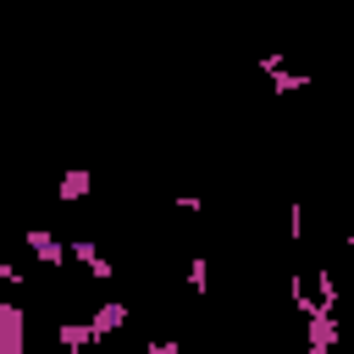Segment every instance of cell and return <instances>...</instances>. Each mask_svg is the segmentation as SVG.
<instances>
[{
	"mask_svg": "<svg viewBox=\"0 0 354 354\" xmlns=\"http://www.w3.org/2000/svg\"><path fill=\"white\" fill-rule=\"evenodd\" d=\"M0 354H28V337H22V304H17V299L0 304Z\"/></svg>",
	"mask_w": 354,
	"mask_h": 354,
	"instance_id": "6da1fadb",
	"label": "cell"
},
{
	"mask_svg": "<svg viewBox=\"0 0 354 354\" xmlns=\"http://www.w3.org/2000/svg\"><path fill=\"white\" fill-rule=\"evenodd\" d=\"M55 194H61V205H77V199L88 194V171H83V166H72V171L61 177V188H55Z\"/></svg>",
	"mask_w": 354,
	"mask_h": 354,
	"instance_id": "9c48e42d",
	"label": "cell"
},
{
	"mask_svg": "<svg viewBox=\"0 0 354 354\" xmlns=\"http://www.w3.org/2000/svg\"><path fill=\"white\" fill-rule=\"evenodd\" d=\"M22 238H28V249H33V254H39L44 266H66V254H72V249H66V243H61V238H55L50 227H28Z\"/></svg>",
	"mask_w": 354,
	"mask_h": 354,
	"instance_id": "7a4b0ae2",
	"label": "cell"
},
{
	"mask_svg": "<svg viewBox=\"0 0 354 354\" xmlns=\"http://www.w3.org/2000/svg\"><path fill=\"white\" fill-rule=\"evenodd\" d=\"M55 343H61V348H94L100 337H94L88 321H61V326H55Z\"/></svg>",
	"mask_w": 354,
	"mask_h": 354,
	"instance_id": "277c9868",
	"label": "cell"
},
{
	"mask_svg": "<svg viewBox=\"0 0 354 354\" xmlns=\"http://www.w3.org/2000/svg\"><path fill=\"white\" fill-rule=\"evenodd\" d=\"M288 238H293V243L304 238V205H288Z\"/></svg>",
	"mask_w": 354,
	"mask_h": 354,
	"instance_id": "30bf717a",
	"label": "cell"
},
{
	"mask_svg": "<svg viewBox=\"0 0 354 354\" xmlns=\"http://www.w3.org/2000/svg\"><path fill=\"white\" fill-rule=\"evenodd\" d=\"M183 277H188V293H194V299L210 293V260H205V254H194V260L183 266Z\"/></svg>",
	"mask_w": 354,
	"mask_h": 354,
	"instance_id": "52a82bcc",
	"label": "cell"
},
{
	"mask_svg": "<svg viewBox=\"0 0 354 354\" xmlns=\"http://www.w3.org/2000/svg\"><path fill=\"white\" fill-rule=\"evenodd\" d=\"M310 277H315V304L326 315H337V282H332V271L326 266H310Z\"/></svg>",
	"mask_w": 354,
	"mask_h": 354,
	"instance_id": "8992f818",
	"label": "cell"
},
{
	"mask_svg": "<svg viewBox=\"0 0 354 354\" xmlns=\"http://www.w3.org/2000/svg\"><path fill=\"white\" fill-rule=\"evenodd\" d=\"M122 321H127V304H116V299H111V304H100V310H94V321H88V326H94V337L105 343V337H111Z\"/></svg>",
	"mask_w": 354,
	"mask_h": 354,
	"instance_id": "5b68a950",
	"label": "cell"
},
{
	"mask_svg": "<svg viewBox=\"0 0 354 354\" xmlns=\"http://www.w3.org/2000/svg\"><path fill=\"white\" fill-rule=\"evenodd\" d=\"M72 260H77V266H83L94 282H111V271H116V266L100 254V243H88V238H72Z\"/></svg>",
	"mask_w": 354,
	"mask_h": 354,
	"instance_id": "3957f363",
	"label": "cell"
},
{
	"mask_svg": "<svg viewBox=\"0 0 354 354\" xmlns=\"http://www.w3.org/2000/svg\"><path fill=\"white\" fill-rule=\"evenodd\" d=\"M348 249H354V232H348Z\"/></svg>",
	"mask_w": 354,
	"mask_h": 354,
	"instance_id": "8fae6325",
	"label": "cell"
},
{
	"mask_svg": "<svg viewBox=\"0 0 354 354\" xmlns=\"http://www.w3.org/2000/svg\"><path fill=\"white\" fill-rule=\"evenodd\" d=\"M266 88H271V94H299V88H310V77L282 66V72H266Z\"/></svg>",
	"mask_w": 354,
	"mask_h": 354,
	"instance_id": "ba28073f",
	"label": "cell"
}]
</instances>
